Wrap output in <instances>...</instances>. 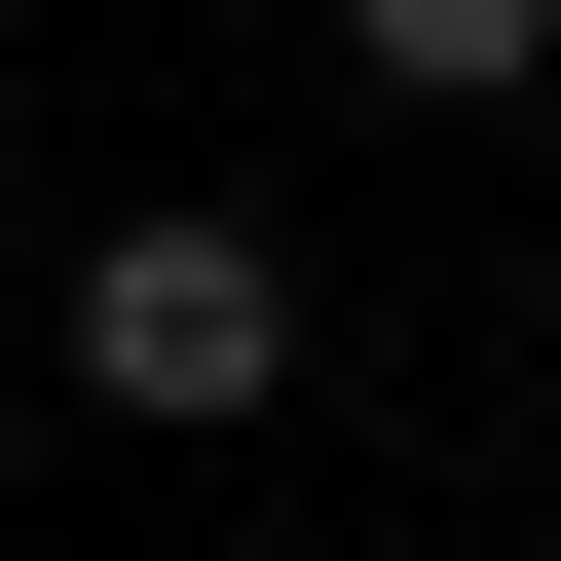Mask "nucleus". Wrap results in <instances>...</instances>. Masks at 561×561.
<instances>
[{
	"mask_svg": "<svg viewBox=\"0 0 561 561\" xmlns=\"http://www.w3.org/2000/svg\"><path fill=\"white\" fill-rule=\"evenodd\" d=\"M113 412H300V225H225V187H150V225H76V300H38Z\"/></svg>",
	"mask_w": 561,
	"mask_h": 561,
	"instance_id": "nucleus-1",
	"label": "nucleus"
},
{
	"mask_svg": "<svg viewBox=\"0 0 561 561\" xmlns=\"http://www.w3.org/2000/svg\"><path fill=\"white\" fill-rule=\"evenodd\" d=\"M524 375H561V262H524Z\"/></svg>",
	"mask_w": 561,
	"mask_h": 561,
	"instance_id": "nucleus-2",
	"label": "nucleus"
}]
</instances>
